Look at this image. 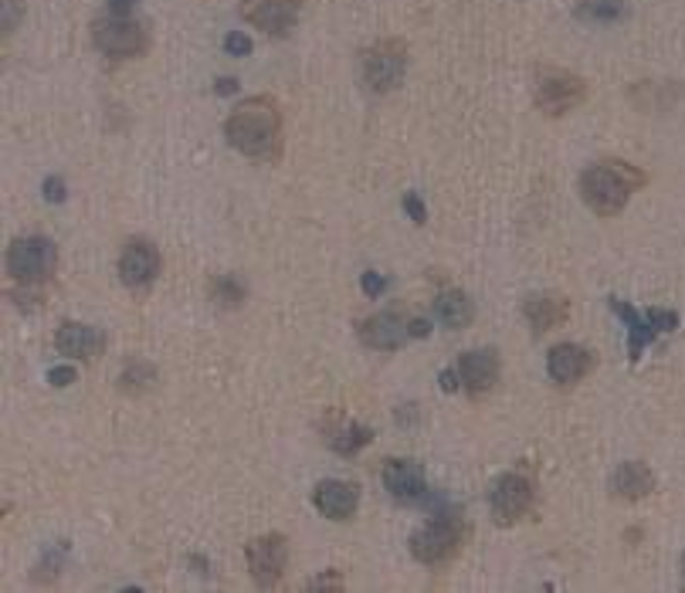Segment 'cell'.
<instances>
[{
  "mask_svg": "<svg viewBox=\"0 0 685 593\" xmlns=\"http://www.w3.org/2000/svg\"><path fill=\"white\" fill-rule=\"evenodd\" d=\"M225 139L248 159H276L282 153V105L272 95L241 98L225 119Z\"/></svg>",
  "mask_w": 685,
  "mask_h": 593,
  "instance_id": "6da1fadb",
  "label": "cell"
},
{
  "mask_svg": "<svg viewBox=\"0 0 685 593\" xmlns=\"http://www.w3.org/2000/svg\"><path fill=\"white\" fill-rule=\"evenodd\" d=\"M645 184L648 177L635 164H624V159H598L594 167L581 174V197L594 214H601V218H614V214L624 210L631 194L642 190Z\"/></svg>",
  "mask_w": 685,
  "mask_h": 593,
  "instance_id": "7a4b0ae2",
  "label": "cell"
},
{
  "mask_svg": "<svg viewBox=\"0 0 685 593\" xmlns=\"http://www.w3.org/2000/svg\"><path fill=\"white\" fill-rule=\"evenodd\" d=\"M92 44L110 62H133L149 51V28L129 14H102L92 21Z\"/></svg>",
  "mask_w": 685,
  "mask_h": 593,
  "instance_id": "3957f363",
  "label": "cell"
},
{
  "mask_svg": "<svg viewBox=\"0 0 685 593\" xmlns=\"http://www.w3.org/2000/svg\"><path fill=\"white\" fill-rule=\"evenodd\" d=\"M407 75V44L401 38L374 41L366 51H360V82L366 92L387 95L394 92Z\"/></svg>",
  "mask_w": 685,
  "mask_h": 593,
  "instance_id": "277c9868",
  "label": "cell"
},
{
  "mask_svg": "<svg viewBox=\"0 0 685 593\" xmlns=\"http://www.w3.org/2000/svg\"><path fill=\"white\" fill-rule=\"evenodd\" d=\"M465 539H468L465 519H461L458 512H452V516L442 512V516L428 519L421 529H414V535H411V556H414L417 563L435 566V563L452 560V556L461 550Z\"/></svg>",
  "mask_w": 685,
  "mask_h": 593,
  "instance_id": "5b68a950",
  "label": "cell"
},
{
  "mask_svg": "<svg viewBox=\"0 0 685 593\" xmlns=\"http://www.w3.org/2000/svg\"><path fill=\"white\" fill-rule=\"evenodd\" d=\"M588 98V82L560 65H540L533 75V102L543 116H567Z\"/></svg>",
  "mask_w": 685,
  "mask_h": 593,
  "instance_id": "8992f818",
  "label": "cell"
},
{
  "mask_svg": "<svg viewBox=\"0 0 685 593\" xmlns=\"http://www.w3.org/2000/svg\"><path fill=\"white\" fill-rule=\"evenodd\" d=\"M8 272L14 282L21 285H41L48 282L51 275H55L59 268V248L51 238L44 235H21L11 241L8 248Z\"/></svg>",
  "mask_w": 685,
  "mask_h": 593,
  "instance_id": "52a82bcc",
  "label": "cell"
},
{
  "mask_svg": "<svg viewBox=\"0 0 685 593\" xmlns=\"http://www.w3.org/2000/svg\"><path fill=\"white\" fill-rule=\"evenodd\" d=\"M611 309H614V315L624 319V326H627V356H631V363L642 360V353L652 340H658L662 333L678 330V312H672V309L639 312L635 305H627L621 299H611Z\"/></svg>",
  "mask_w": 685,
  "mask_h": 593,
  "instance_id": "ba28073f",
  "label": "cell"
},
{
  "mask_svg": "<svg viewBox=\"0 0 685 593\" xmlns=\"http://www.w3.org/2000/svg\"><path fill=\"white\" fill-rule=\"evenodd\" d=\"M164 258L149 238H129L120 251V282L133 292H146L160 275Z\"/></svg>",
  "mask_w": 685,
  "mask_h": 593,
  "instance_id": "9c48e42d",
  "label": "cell"
},
{
  "mask_svg": "<svg viewBox=\"0 0 685 593\" xmlns=\"http://www.w3.org/2000/svg\"><path fill=\"white\" fill-rule=\"evenodd\" d=\"M489 509H492V519L499 526L519 522L526 512L533 509V481L526 475H519V471H506L502 478H496V485L489 489Z\"/></svg>",
  "mask_w": 685,
  "mask_h": 593,
  "instance_id": "30bf717a",
  "label": "cell"
},
{
  "mask_svg": "<svg viewBox=\"0 0 685 593\" xmlns=\"http://www.w3.org/2000/svg\"><path fill=\"white\" fill-rule=\"evenodd\" d=\"M245 560H248V573L258 586H276L286 573V563H289L286 535H279V532L255 535L245 547Z\"/></svg>",
  "mask_w": 685,
  "mask_h": 593,
  "instance_id": "8fae6325",
  "label": "cell"
},
{
  "mask_svg": "<svg viewBox=\"0 0 685 593\" xmlns=\"http://www.w3.org/2000/svg\"><path fill=\"white\" fill-rule=\"evenodd\" d=\"M302 4L305 0H241V18L261 34L282 38L299 24Z\"/></svg>",
  "mask_w": 685,
  "mask_h": 593,
  "instance_id": "7c38bea8",
  "label": "cell"
},
{
  "mask_svg": "<svg viewBox=\"0 0 685 593\" xmlns=\"http://www.w3.org/2000/svg\"><path fill=\"white\" fill-rule=\"evenodd\" d=\"M312 502L320 509V516L333 519V522H346L356 509H360V485L350 478H326L315 485Z\"/></svg>",
  "mask_w": 685,
  "mask_h": 593,
  "instance_id": "4fadbf2b",
  "label": "cell"
},
{
  "mask_svg": "<svg viewBox=\"0 0 685 593\" xmlns=\"http://www.w3.org/2000/svg\"><path fill=\"white\" fill-rule=\"evenodd\" d=\"M458 381H461V387L468 391V394H489L492 387H496V381H499V370H502V363H499V353L496 350H468L461 360H458Z\"/></svg>",
  "mask_w": 685,
  "mask_h": 593,
  "instance_id": "5bb4252c",
  "label": "cell"
},
{
  "mask_svg": "<svg viewBox=\"0 0 685 593\" xmlns=\"http://www.w3.org/2000/svg\"><path fill=\"white\" fill-rule=\"evenodd\" d=\"M360 340L371 350H401L411 340V319L401 312H377L360 322Z\"/></svg>",
  "mask_w": 685,
  "mask_h": 593,
  "instance_id": "9a60e30c",
  "label": "cell"
},
{
  "mask_svg": "<svg viewBox=\"0 0 685 593\" xmlns=\"http://www.w3.org/2000/svg\"><path fill=\"white\" fill-rule=\"evenodd\" d=\"M591 366H594V356L577 343H560L547 356V373H550V381L560 384V387L584 381V376L591 373Z\"/></svg>",
  "mask_w": 685,
  "mask_h": 593,
  "instance_id": "2e32d148",
  "label": "cell"
},
{
  "mask_svg": "<svg viewBox=\"0 0 685 593\" xmlns=\"http://www.w3.org/2000/svg\"><path fill=\"white\" fill-rule=\"evenodd\" d=\"M655 492V475L645 461H624L611 475V496L621 502H642Z\"/></svg>",
  "mask_w": 685,
  "mask_h": 593,
  "instance_id": "e0dca14e",
  "label": "cell"
},
{
  "mask_svg": "<svg viewBox=\"0 0 685 593\" xmlns=\"http://www.w3.org/2000/svg\"><path fill=\"white\" fill-rule=\"evenodd\" d=\"M522 315L526 322L533 326L537 336L550 333V330H560L567 315H570V302L563 295H553V292H540V295H530L522 302Z\"/></svg>",
  "mask_w": 685,
  "mask_h": 593,
  "instance_id": "ac0fdd59",
  "label": "cell"
},
{
  "mask_svg": "<svg viewBox=\"0 0 685 593\" xmlns=\"http://www.w3.org/2000/svg\"><path fill=\"white\" fill-rule=\"evenodd\" d=\"M55 350L69 360H92L105 350V336L95 326H85V322H65L55 333Z\"/></svg>",
  "mask_w": 685,
  "mask_h": 593,
  "instance_id": "d6986e66",
  "label": "cell"
},
{
  "mask_svg": "<svg viewBox=\"0 0 685 593\" xmlns=\"http://www.w3.org/2000/svg\"><path fill=\"white\" fill-rule=\"evenodd\" d=\"M384 485L397 499H417V496H425V471L407 458H391L384 465Z\"/></svg>",
  "mask_w": 685,
  "mask_h": 593,
  "instance_id": "ffe728a7",
  "label": "cell"
},
{
  "mask_svg": "<svg viewBox=\"0 0 685 593\" xmlns=\"http://www.w3.org/2000/svg\"><path fill=\"white\" fill-rule=\"evenodd\" d=\"M371 441H374V430L356 424V420H350V417H343V414L333 417L330 427H326V445H330L336 455H356V451H363Z\"/></svg>",
  "mask_w": 685,
  "mask_h": 593,
  "instance_id": "44dd1931",
  "label": "cell"
},
{
  "mask_svg": "<svg viewBox=\"0 0 685 593\" xmlns=\"http://www.w3.org/2000/svg\"><path fill=\"white\" fill-rule=\"evenodd\" d=\"M435 315H438V322H445L448 330H465L471 322V315H476V305H471V299L461 289H445L435 299Z\"/></svg>",
  "mask_w": 685,
  "mask_h": 593,
  "instance_id": "7402d4cb",
  "label": "cell"
},
{
  "mask_svg": "<svg viewBox=\"0 0 685 593\" xmlns=\"http://www.w3.org/2000/svg\"><path fill=\"white\" fill-rule=\"evenodd\" d=\"M210 299H215V305H221V309H238L248 299V285L241 275H231V272L218 275V279H210Z\"/></svg>",
  "mask_w": 685,
  "mask_h": 593,
  "instance_id": "603a6c76",
  "label": "cell"
},
{
  "mask_svg": "<svg viewBox=\"0 0 685 593\" xmlns=\"http://www.w3.org/2000/svg\"><path fill=\"white\" fill-rule=\"evenodd\" d=\"M153 381H156V370L143 360H133V363H126V370L120 376V387L126 394H143V391L153 387Z\"/></svg>",
  "mask_w": 685,
  "mask_h": 593,
  "instance_id": "cb8c5ba5",
  "label": "cell"
},
{
  "mask_svg": "<svg viewBox=\"0 0 685 593\" xmlns=\"http://www.w3.org/2000/svg\"><path fill=\"white\" fill-rule=\"evenodd\" d=\"M581 14L594 18V21H617L624 14V0H588Z\"/></svg>",
  "mask_w": 685,
  "mask_h": 593,
  "instance_id": "d4e9b609",
  "label": "cell"
},
{
  "mask_svg": "<svg viewBox=\"0 0 685 593\" xmlns=\"http://www.w3.org/2000/svg\"><path fill=\"white\" fill-rule=\"evenodd\" d=\"M225 48H228V55L245 59L248 51H251V38H248V34H241V31H231V34L225 38Z\"/></svg>",
  "mask_w": 685,
  "mask_h": 593,
  "instance_id": "484cf974",
  "label": "cell"
},
{
  "mask_svg": "<svg viewBox=\"0 0 685 593\" xmlns=\"http://www.w3.org/2000/svg\"><path fill=\"white\" fill-rule=\"evenodd\" d=\"M65 194H69V190H65V180H62V177H48V180H44V200H48V204H62Z\"/></svg>",
  "mask_w": 685,
  "mask_h": 593,
  "instance_id": "4316f807",
  "label": "cell"
},
{
  "mask_svg": "<svg viewBox=\"0 0 685 593\" xmlns=\"http://www.w3.org/2000/svg\"><path fill=\"white\" fill-rule=\"evenodd\" d=\"M48 381L55 384V387H72L75 384V370L72 366H55V370H48Z\"/></svg>",
  "mask_w": 685,
  "mask_h": 593,
  "instance_id": "83f0119b",
  "label": "cell"
},
{
  "mask_svg": "<svg viewBox=\"0 0 685 593\" xmlns=\"http://www.w3.org/2000/svg\"><path fill=\"white\" fill-rule=\"evenodd\" d=\"M384 289H387V279H381V275H374V272H363V292H366V295L377 299Z\"/></svg>",
  "mask_w": 685,
  "mask_h": 593,
  "instance_id": "f1b7e54d",
  "label": "cell"
},
{
  "mask_svg": "<svg viewBox=\"0 0 685 593\" xmlns=\"http://www.w3.org/2000/svg\"><path fill=\"white\" fill-rule=\"evenodd\" d=\"M404 207H407V214H411V221H417V225L425 221V204H421L414 194H407V197H404Z\"/></svg>",
  "mask_w": 685,
  "mask_h": 593,
  "instance_id": "f546056e",
  "label": "cell"
},
{
  "mask_svg": "<svg viewBox=\"0 0 685 593\" xmlns=\"http://www.w3.org/2000/svg\"><path fill=\"white\" fill-rule=\"evenodd\" d=\"M432 333V326L425 319H411V340H425Z\"/></svg>",
  "mask_w": 685,
  "mask_h": 593,
  "instance_id": "4dcf8cb0",
  "label": "cell"
},
{
  "mask_svg": "<svg viewBox=\"0 0 685 593\" xmlns=\"http://www.w3.org/2000/svg\"><path fill=\"white\" fill-rule=\"evenodd\" d=\"M305 586H309V590H320V586H333V590H340V586H343V580L333 573V576H323V580H309Z\"/></svg>",
  "mask_w": 685,
  "mask_h": 593,
  "instance_id": "1f68e13d",
  "label": "cell"
},
{
  "mask_svg": "<svg viewBox=\"0 0 685 593\" xmlns=\"http://www.w3.org/2000/svg\"><path fill=\"white\" fill-rule=\"evenodd\" d=\"M136 8V0H110V14H129Z\"/></svg>",
  "mask_w": 685,
  "mask_h": 593,
  "instance_id": "d6a6232c",
  "label": "cell"
},
{
  "mask_svg": "<svg viewBox=\"0 0 685 593\" xmlns=\"http://www.w3.org/2000/svg\"><path fill=\"white\" fill-rule=\"evenodd\" d=\"M458 387V370H445L442 373V391H455Z\"/></svg>",
  "mask_w": 685,
  "mask_h": 593,
  "instance_id": "836d02e7",
  "label": "cell"
},
{
  "mask_svg": "<svg viewBox=\"0 0 685 593\" xmlns=\"http://www.w3.org/2000/svg\"><path fill=\"white\" fill-rule=\"evenodd\" d=\"M238 89V82L235 79H218V95H231Z\"/></svg>",
  "mask_w": 685,
  "mask_h": 593,
  "instance_id": "e575fe53",
  "label": "cell"
},
{
  "mask_svg": "<svg viewBox=\"0 0 685 593\" xmlns=\"http://www.w3.org/2000/svg\"><path fill=\"white\" fill-rule=\"evenodd\" d=\"M682 566H685V563H682Z\"/></svg>",
  "mask_w": 685,
  "mask_h": 593,
  "instance_id": "d590c367",
  "label": "cell"
}]
</instances>
